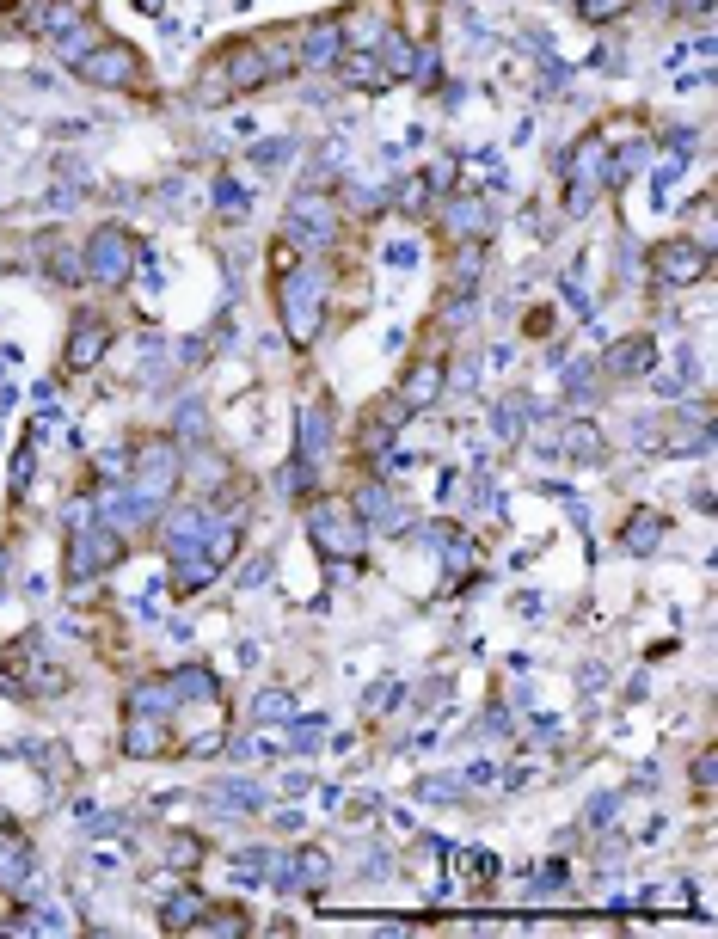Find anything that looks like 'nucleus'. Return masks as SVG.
Segmentation results:
<instances>
[{
	"label": "nucleus",
	"instance_id": "nucleus-1",
	"mask_svg": "<svg viewBox=\"0 0 718 939\" xmlns=\"http://www.w3.org/2000/svg\"><path fill=\"white\" fill-rule=\"evenodd\" d=\"M129 749H142V755H154V749H160V725H154V719H142V725H129Z\"/></svg>",
	"mask_w": 718,
	"mask_h": 939
}]
</instances>
